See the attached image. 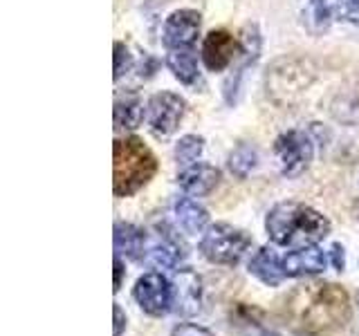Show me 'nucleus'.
I'll return each instance as SVG.
<instances>
[{
	"mask_svg": "<svg viewBox=\"0 0 359 336\" xmlns=\"http://www.w3.org/2000/svg\"><path fill=\"white\" fill-rule=\"evenodd\" d=\"M265 229L274 244L303 249V246L319 244L330 233V222L306 204L280 202L267 213Z\"/></svg>",
	"mask_w": 359,
	"mask_h": 336,
	"instance_id": "f257e3e1",
	"label": "nucleus"
},
{
	"mask_svg": "<svg viewBox=\"0 0 359 336\" xmlns=\"http://www.w3.org/2000/svg\"><path fill=\"white\" fill-rule=\"evenodd\" d=\"M112 188L117 197H128L151 182L157 171V160L137 137H126L115 141L112 155Z\"/></svg>",
	"mask_w": 359,
	"mask_h": 336,
	"instance_id": "f03ea898",
	"label": "nucleus"
},
{
	"mask_svg": "<svg viewBox=\"0 0 359 336\" xmlns=\"http://www.w3.org/2000/svg\"><path fill=\"white\" fill-rule=\"evenodd\" d=\"M252 238L231 224H211L200 240V251L213 265H238L243 255L250 251Z\"/></svg>",
	"mask_w": 359,
	"mask_h": 336,
	"instance_id": "7ed1b4c3",
	"label": "nucleus"
},
{
	"mask_svg": "<svg viewBox=\"0 0 359 336\" xmlns=\"http://www.w3.org/2000/svg\"><path fill=\"white\" fill-rule=\"evenodd\" d=\"M348 314V296L339 285H323L317 298L306 312V325L310 330H325L339 325Z\"/></svg>",
	"mask_w": 359,
	"mask_h": 336,
	"instance_id": "20e7f679",
	"label": "nucleus"
},
{
	"mask_svg": "<svg viewBox=\"0 0 359 336\" xmlns=\"http://www.w3.org/2000/svg\"><path fill=\"white\" fill-rule=\"evenodd\" d=\"M274 153L278 157L280 173L285 177H299L312 162V141L306 132L290 130L276 139Z\"/></svg>",
	"mask_w": 359,
	"mask_h": 336,
	"instance_id": "39448f33",
	"label": "nucleus"
},
{
	"mask_svg": "<svg viewBox=\"0 0 359 336\" xmlns=\"http://www.w3.org/2000/svg\"><path fill=\"white\" fill-rule=\"evenodd\" d=\"M133 296L146 314H151V316H162V314L171 309V302H173L171 280L157 272L144 274L137 283H135Z\"/></svg>",
	"mask_w": 359,
	"mask_h": 336,
	"instance_id": "423d86ee",
	"label": "nucleus"
},
{
	"mask_svg": "<svg viewBox=\"0 0 359 336\" xmlns=\"http://www.w3.org/2000/svg\"><path fill=\"white\" fill-rule=\"evenodd\" d=\"M149 126L157 137L175 132L184 117V101L173 92H160L149 101Z\"/></svg>",
	"mask_w": 359,
	"mask_h": 336,
	"instance_id": "0eeeda50",
	"label": "nucleus"
},
{
	"mask_svg": "<svg viewBox=\"0 0 359 336\" xmlns=\"http://www.w3.org/2000/svg\"><path fill=\"white\" fill-rule=\"evenodd\" d=\"M200 34V14L194 9L173 11L164 22V45L168 50L194 48Z\"/></svg>",
	"mask_w": 359,
	"mask_h": 336,
	"instance_id": "6e6552de",
	"label": "nucleus"
},
{
	"mask_svg": "<svg viewBox=\"0 0 359 336\" xmlns=\"http://www.w3.org/2000/svg\"><path fill=\"white\" fill-rule=\"evenodd\" d=\"M173 302L171 309L180 316H191L200 309L202 300V285L200 278L191 269H175V276L171 280Z\"/></svg>",
	"mask_w": 359,
	"mask_h": 336,
	"instance_id": "1a4fd4ad",
	"label": "nucleus"
},
{
	"mask_svg": "<svg viewBox=\"0 0 359 336\" xmlns=\"http://www.w3.org/2000/svg\"><path fill=\"white\" fill-rule=\"evenodd\" d=\"M236 56H238V43L224 29H213L202 45V59L211 72H222Z\"/></svg>",
	"mask_w": 359,
	"mask_h": 336,
	"instance_id": "9d476101",
	"label": "nucleus"
},
{
	"mask_svg": "<svg viewBox=\"0 0 359 336\" xmlns=\"http://www.w3.org/2000/svg\"><path fill=\"white\" fill-rule=\"evenodd\" d=\"M325 253L319 249L317 244L312 246H303V249H294L283 258V272L290 278H299V276H314L321 274L325 269Z\"/></svg>",
	"mask_w": 359,
	"mask_h": 336,
	"instance_id": "9b49d317",
	"label": "nucleus"
},
{
	"mask_svg": "<svg viewBox=\"0 0 359 336\" xmlns=\"http://www.w3.org/2000/svg\"><path fill=\"white\" fill-rule=\"evenodd\" d=\"M180 186H182L184 193L189 195H207L220 182V173L218 168H213L209 164H191L187 166L177 177Z\"/></svg>",
	"mask_w": 359,
	"mask_h": 336,
	"instance_id": "f8f14e48",
	"label": "nucleus"
},
{
	"mask_svg": "<svg viewBox=\"0 0 359 336\" xmlns=\"http://www.w3.org/2000/svg\"><path fill=\"white\" fill-rule=\"evenodd\" d=\"M250 274L256 276L261 280L263 285L267 287H276L280 280L285 278V272H283V260L272 251L263 246V249H258L252 258L250 262Z\"/></svg>",
	"mask_w": 359,
	"mask_h": 336,
	"instance_id": "ddd939ff",
	"label": "nucleus"
},
{
	"mask_svg": "<svg viewBox=\"0 0 359 336\" xmlns=\"http://www.w3.org/2000/svg\"><path fill=\"white\" fill-rule=\"evenodd\" d=\"M312 11L321 25L330 20H351L359 25V3L355 0H312Z\"/></svg>",
	"mask_w": 359,
	"mask_h": 336,
	"instance_id": "4468645a",
	"label": "nucleus"
},
{
	"mask_svg": "<svg viewBox=\"0 0 359 336\" xmlns=\"http://www.w3.org/2000/svg\"><path fill=\"white\" fill-rule=\"evenodd\" d=\"M146 235L140 227L130 222H117L115 224V253L128 258V260H137L144 253Z\"/></svg>",
	"mask_w": 359,
	"mask_h": 336,
	"instance_id": "2eb2a0df",
	"label": "nucleus"
},
{
	"mask_svg": "<svg viewBox=\"0 0 359 336\" xmlns=\"http://www.w3.org/2000/svg\"><path fill=\"white\" fill-rule=\"evenodd\" d=\"M175 218L189 235H198L209 227V213L191 197H180L175 202Z\"/></svg>",
	"mask_w": 359,
	"mask_h": 336,
	"instance_id": "dca6fc26",
	"label": "nucleus"
},
{
	"mask_svg": "<svg viewBox=\"0 0 359 336\" xmlns=\"http://www.w3.org/2000/svg\"><path fill=\"white\" fill-rule=\"evenodd\" d=\"M149 258H151V262L157 267L177 269L180 260L184 258V251H182V246H180L175 240L168 238V235H157L155 242L149 249Z\"/></svg>",
	"mask_w": 359,
	"mask_h": 336,
	"instance_id": "f3484780",
	"label": "nucleus"
},
{
	"mask_svg": "<svg viewBox=\"0 0 359 336\" xmlns=\"http://www.w3.org/2000/svg\"><path fill=\"white\" fill-rule=\"evenodd\" d=\"M166 63L171 67L177 81L182 83H194L198 78V61L191 48H180V50H168Z\"/></svg>",
	"mask_w": 359,
	"mask_h": 336,
	"instance_id": "a211bd4d",
	"label": "nucleus"
},
{
	"mask_svg": "<svg viewBox=\"0 0 359 336\" xmlns=\"http://www.w3.org/2000/svg\"><path fill=\"white\" fill-rule=\"evenodd\" d=\"M144 119V108L135 97L119 99L115 104V128H137Z\"/></svg>",
	"mask_w": 359,
	"mask_h": 336,
	"instance_id": "6ab92c4d",
	"label": "nucleus"
},
{
	"mask_svg": "<svg viewBox=\"0 0 359 336\" xmlns=\"http://www.w3.org/2000/svg\"><path fill=\"white\" fill-rule=\"evenodd\" d=\"M256 162H258V153L254 146L250 144H243L238 146L231 155H229V168L233 175H238L241 179H245L250 175L254 168H256Z\"/></svg>",
	"mask_w": 359,
	"mask_h": 336,
	"instance_id": "aec40b11",
	"label": "nucleus"
},
{
	"mask_svg": "<svg viewBox=\"0 0 359 336\" xmlns=\"http://www.w3.org/2000/svg\"><path fill=\"white\" fill-rule=\"evenodd\" d=\"M202 148H205V139L196 137V134H187L177 141V148H175V160L182 164V166H191L196 164V160L200 157Z\"/></svg>",
	"mask_w": 359,
	"mask_h": 336,
	"instance_id": "412c9836",
	"label": "nucleus"
},
{
	"mask_svg": "<svg viewBox=\"0 0 359 336\" xmlns=\"http://www.w3.org/2000/svg\"><path fill=\"white\" fill-rule=\"evenodd\" d=\"M130 65H133V59L126 50V45L115 43V81H119V78L130 70Z\"/></svg>",
	"mask_w": 359,
	"mask_h": 336,
	"instance_id": "4be33fe9",
	"label": "nucleus"
},
{
	"mask_svg": "<svg viewBox=\"0 0 359 336\" xmlns=\"http://www.w3.org/2000/svg\"><path fill=\"white\" fill-rule=\"evenodd\" d=\"M171 336H213L207 328H200L194 323H180L177 328H173Z\"/></svg>",
	"mask_w": 359,
	"mask_h": 336,
	"instance_id": "5701e85b",
	"label": "nucleus"
},
{
	"mask_svg": "<svg viewBox=\"0 0 359 336\" xmlns=\"http://www.w3.org/2000/svg\"><path fill=\"white\" fill-rule=\"evenodd\" d=\"M330 255H332V265H334V269H344V265H346V258H344V246L341 244H332V249H330Z\"/></svg>",
	"mask_w": 359,
	"mask_h": 336,
	"instance_id": "b1692460",
	"label": "nucleus"
},
{
	"mask_svg": "<svg viewBox=\"0 0 359 336\" xmlns=\"http://www.w3.org/2000/svg\"><path fill=\"white\" fill-rule=\"evenodd\" d=\"M123 325H126V316H123V309L115 305V336H121Z\"/></svg>",
	"mask_w": 359,
	"mask_h": 336,
	"instance_id": "393cba45",
	"label": "nucleus"
},
{
	"mask_svg": "<svg viewBox=\"0 0 359 336\" xmlns=\"http://www.w3.org/2000/svg\"><path fill=\"white\" fill-rule=\"evenodd\" d=\"M121 276H123V265H121V255L115 253V291L121 287Z\"/></svg>",
	"mask_w": 359,
	"mask_h": 336,
	"instance_id": "a878e982",
	"label": "nucleus"
},
{
	"mask_svg": "<svg viewBox=\"0 0 359 336\" xmlns=\"http://www.w3.org/2000/svg\"><path fill=\"white\" fill-rule=\"evenodd\" d=\"M261 336H280V334H276V332H265V334H261Z\"/></svg>",
	"mask_w": 359,
	"mask_h": 336,
	"instance_id": "bb28decb",
	"label": "nucleus"
},
{
	"mask_svg": "<svg viewBox=\"0 0 359 336\" xmlns=\"http://www.w3.org/2000/svg\"><path fill=\"white\" fill-rule=\"evenodd\" d=\"M355 3H359V0H355Z\"/></svg>",
	"mask_w": 359,
	"mask_h": 336,
	"instance_id": "cd10ccee",
	"label": "nucleus"
}]
</instances>
